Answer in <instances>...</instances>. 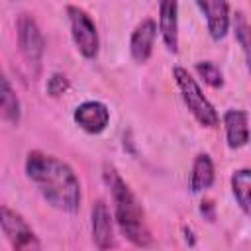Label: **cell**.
Listing matches in <instances>:
<instances>
[{
	"label": "cell",
	"mask_w": 251,
	"mask_h": 251,
	"mask_svg": "<svg viewBox=\"0 0 251 251\" xmlns=\"http://www.w3.org/2000/svg\"><path fill=\"white\" fill-rule=\"evenodd\" d=\"M159 31L169 53H178V4L165 0L159 4Z\"/></svg>",
	"instance_id": "11"
},
{
	"label": "cell",
	"mask_w": 251,
	"mask_h": 251,
	"mask_svg": "<svg viewBox=\"0 0 251 251\" xmlns=\"http://www.w3.org/2000/svg\"><path fill=\"white\" fill-rule=\"evenodd\" d=\"M196 73L200 78H204V82L212 88H222L224 86V73L222 69L214 63V61H198L194 65Z\"/></svg>",
	"instance_id": "17"
},
{
	"label": "cell",
	"mask_w": 251,
	"mask_h": 251,
	"mask_svg": "<svg viewBox=\"0 0 251 251\" xmlns=\"http://www.w3.org/2000/svg\"><path fill=\"white\" fill-rule=\"evenodd\" d=\"M24 169L25 176L31 180V184L39 190L49 206L65 214L78 212L82 190L80 180L69 163L51 153L33 149L27 153Z\"/></svg>",
	"instance_id": "1"
},
{
	"label": "cell",
	"mask_w": 251,
	"mask_h": 251,
	"mask_svg": "<svg viewBox=\"0 0 251 251\" xmlns=\"http://www.w3.org/2000/svg\"><path fill=\"white\" fill-rule=\"evenodd\" d=\"M155 37H157V24L151 18L141 20L129 37V53L133 57L135 63L143 65L149 61L151 53H153V45H155Z\"/></svg>",
	"instance_id": "9"
},
{
	"label": "cell",
	"mask_w": 251,
	"mask_h": 251,
	"mask_svg": "<svg viewBox=\"0 0 251 251\" xmlns=\"http://www.w3.org/2000/svg\"><path fill=\"white\" fill-rule=\"evenodd\" d=\"M16 29H18V47L22 57L29 67H33L35 73H39L41 59L45 53V39L35 18L31 14H20L16 22Z\"/></svg>",
	"instance_id": "6"
},
{
	"label": "cell",
	"mask_w": 251,
	"mask_h": 251,
	"mask_svg": "<svg viewBox=\"0 0 251 251\" xmlns=\"http://www.w3.org/2000/svg\"><path fill=\"white\" fill-rule=\"evenodd\" d=\"M216 176L214 163L208 153H198L192 163V173H190V190L192 192H204L206 188L212 186Z\"/></svg>",
	"instance_id": "13"
},
{
	"label": "cell",
	"mask_w": 251,
	"mask_h": 251,
	"mask_svg": "<svg viewBox=\"0 0 251 251\" xmlns=\"http://www.w3.org/2000/svg\"><path fill=\"white\" fill-rule=\"evenodd\" d=\"M196 6L202 10L210 37L220 41L229 31V4L222 0H198Z\"/></svg>",
	"instance_id": "10"
},
{
	"label": "cell",
	"mask_w": 251,
	"mask_h": 251,
	"mask_svg": "<svg viewBox=\"0 0 251 251\" xmlns=\"http://www.w3.org/2000/svg\"><path fill=\"white\" fill-rule=\"evenodd\" d=\"M104 180L110 188V196L114 202V218L122 235L135 247H149L153 243V235L145 220L143 206L129 188V184L112 165H104Z\"/></svg>",
	"instance_id": "2"
},
{
	"label": "cell",
	"mask_w": 251,
	"mask_h": 251,
	"mask_svg": "<svg viewBox=\"0 0 251 251\" xmlns=\"http://www.w3.org/2000/svg\"><path fill=\"white\" fill-rule=\"evenodd\" d=\"M233 31H235L237 43L241 45V51H243V57H245V67H247V73L251 76V24L245 20L243 12H235Z\"/></svg>",
	"instance_id": "16"
},
{
	"label": "cell",
	"mask_w": 251,
	"mask_h": 251,
	"mask_svg": "<svg viewBox=\"0 0 251 251\" xmlns=\"http://www.w3.org/2000/svg\"><path fill=\"white\" fill-rule=\"evenodd\" d=\"M0 110H2V120L18 126L22 120V106H20V98L16 94V90L10 84V78L6 75H2L0 80Z\"/></svg>",
	"instance_id": "14"
},
{
	"label": "cell",
	"mask_w": 251,
	"mask_h": 251,
	"mask_svg": "<svg viewBox=\"0 0 251 251\" xmlns=\"http://www.w3.org/2000/svg\"><path fill=\"white\" fill-rule=\"evenodd\" d=\"M173 78L175 84L180 92V98L184 102V106L188 108V112L192 114V118L208 129H216L220 126V116L214 108V104L204 96L200 84L196 82V78L182 67H175L173 69Z\"/></svg>",
	"instance_id": "3"
},
{
	"label": "cell",
	"mask_w": 251,
	"mask_h": 251,
	"mask_svg": "<svg viewBox=\"0 0 251 251\" xmlns=\"http://www.w3.org/2000/svg\"><path fill=\"white\" fill-rule=\"evenodd\" d=\"M73 120L76 122V126L80 129H84L86 133H102L108 124H110V110L104 102L98 100H86L82 104H78L75 108Z\"/></svg>",
	"instance_id": "8"
},
{
	"label": "cell",
	"mask_w": 251,
	"mask_h": 251,
	"mask_svg": "<svg viewBox=\"0 0 251 251\" xmlns=\"http://www.w3.org/2000/svg\"><path fill=\"white\" fill-rule=\"evenodd\" d=\"M224 127H226V139L229 149H241L249 143V122H247V112L245 110H227L222 118Z\"/></svg>",
	"instance_id": "12"
},
{
	"label": "cell",
	"mask_w": 251,
	"mask_h": 251,
	"mask_svg": "<svg viewBox=\"0 0 251 251\" xmlns=\"http://www.w3.org/2000/svg\"><path fill=\"white\" fill-rule=\"evenodd\" d=\"M90 231H92V241L98 251H110L116 245V235H114V220L108 210V204L104 200H96L90 210Z\"/></svg>",
	"instance_id": "7"
},
{
	"label": "cell",
	"mask_w": 251,
	"mask_h": 251,
	"mask_svg": "<svg viewBox=\"0 0 251 251\" xmlns=\"http://www.w3.org/2000/svg\"><path fill=\"white\" fill-rule=\"evenodd\" d=\"M69 78L63 75V73H53L47 80V94L57 98V96H63L67 90H69Z\"/></svg>",
	"instance_id": "18"
},
{
	"label": "cell",
	"mask_w": 251,
	"mask_h": 251,
	"mask_svg": "<svg viewBox=\"0 0 251 251\" xmlns=\"http://www.w3.org/2000/svg\"><path fill=\"white\" fill-rule=\"evenodd\" d=\"M231 192L245 216L251 218V169H237L231 175Z\"/></svg>",
	"instance_id": "15"
},
{
	"label": "cell",
	"mask_w": 251,
	"mask_h": 251,
	"mask_svg": "<svg viewBox=\"0 0 251 251\" xmlns=\"http://www.w3.org/2000/svg\"><path fill=\"white\" fill-rule=\"evenodd\" d=\"M0 226H2V233L6 241L10 243L12 251H43L39 237L35 235V231L31 229V226L25 222V218L20 212L8 206H2Z\"/></svg>",
	"instance_id": "5"
},
{
	"label": "cell",
	"mask_w": 251,
	"mask_h": 251,
	"mask_svg": "<svg viewBox=\"0 0 251 251\" xmlns=\"http://www.w3.org/2000/svg\"><path fill=\"white\" fill-rule=\"evenodd\" d=\"M65 10L69 16L71 37H73L78 53L84 59H96V55L100 51V37H98L94 20L88 16L86 10H82L80 6H75V4H69Z\"/></svg>",
	"instance_id": "4"
}]
</instances>
